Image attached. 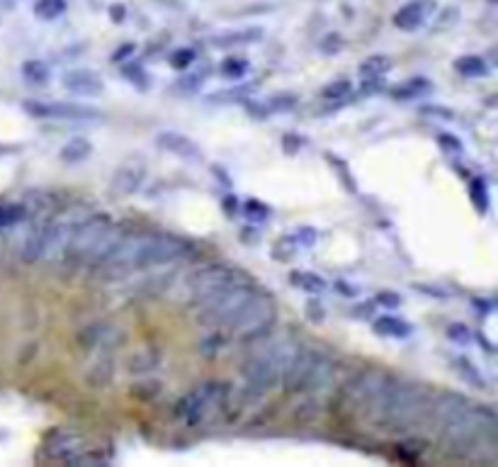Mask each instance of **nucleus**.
<instances>
[{"mask_svg": "<svg viewBox=\"0 0 498 467\" xmlns=\"http://www.w3.org/2000/svg\"><path fill=\"white\" fill-rule=\"evenodd\" d=\"M246 71H248V61H246V58L231 56V58H226V61L221 63V73H224L226 78H231V81H239V78H243Z\"/></svg>", "mask_w": 498, "mask_h": 467, "instance_id": "obj_28", "label": "nucleus"}, {"mask_svg": "<svg viewBox=\"0 0 498 467\" xmlns=\"http://www.w3.org/2000/svg\"><path fill=\"white\" fill-rule=\"evenodd\" d=\"M192 61H195V52H192V49H177L170 56V66L177 68V71H185Z\"/></svg>", "mask_w": 498, "mask_h": 467, "instance_id": "obj_31", "label": "nucleus"}, {"mask_svg": "<svg viewBox=\"0 0 498 467\" xmlns=\"http://www.w3.org/2000/svg\"><path fill=\"white\" fill-rule=\"evenodd\" d=\"M275 322H278V307H275L273 294L255 287L253 294L231 319L226 331H231L241 341H258L275 326Z\"/></svg>", "mask_w": 498, "mask_h": 467, "instance_id": "obj_7", "label": "nucleus"}, {"mask_svg": "<svg viewBox=\"0 0 498 467\" xmlns=\"http://www.w3.org/2000/svg\"><path fill=\"white\" fill-rule=\"evenodd\" d=\"M294 248H297V241H294V239H282L278 246H275V258H278V260H289L294 255Z\"/></svg>", "mask_w": 498, "mask_h": 467, "instance_id": "obj_32", "label": "nucleus"}, {"mask_svg": "<svg viewBox=\"0 0 498 467\" xmlns=\"http://www.w3.org/2000/svg\"><path fill=\"white\" fill-rule=\"evenodd\" d=\"M253 290L255 287L246 278L234 280L231 285H226L219 292L211 294L209 299L197 304V324L202 329H207V331H226L231 319L243 307L246 299L253 294Z\"/></svg>", "mask_w": 498, "mask_h": 467, "instance_id": "obj_6", "label": "nucleus"}, {"mask_svg": "<svg viewBox=\"0 0 498 467\" xmlns=\"http://www.w3.org/2000/svg\"><path fill=\"white\" fill-rule=\"evenodd\" d=\"M156 144L159 149L168 151V154L177 156L182 161H200L202 159V149L197 146V141H192L187 134H180V132H159L156 134Z\"/></svg>", "mask_w": 498, "mask_h": 467, "instance_id": "obj_12", "label": "nucleus"}, {"mask_svg": "<svg viewBox=\"0 0 498 467\" xmlns=\"http://www.w3.org/2000/svg\"><path fill=\"white\" fill-rule=\"evenodd\" d=\"M268 212H270V209L265 207V205L255 203V200H250V203H246V214H248V219H255V222H263V219H268Z\"/></svg>", "mask_w": 498, "mask_h": 467, "instance_id": "obj_34", "label": "nucleus"}, {"mask_svg": "<svg viewBox=\"0 0 498 467\" xmlns=\"http://www.w3.org/2000/svg\"><path fill=\"white\" fill-rule=\"evenodd\" d=\"M294 241H297V244H304V246H312L314 241H316V232H314V229H299L297 236H294Z\"/></svg>", "mask_w": 498, "mask_h": 467, "instance_id": "obj_38", "label": "nucleus"}, {"mask_svg": "<svg viewBox=\"0 0 498 467\" xmlns=\"http://www.w3.org/2000/svg\"><path fill=\"white\" fill-rule=\"evenodd\" d=\"M239 278H243V275L234 273L229 265L221 263L204 265V268L195 270L187 278L185 290H182V302L190 304V307H197V304H202L204 299H209L214 292H219L221 287H226V285H231Z\"/></svg>", "mask_w": 498, "mask_h": 467, "instance_id": "obj_10", "label": "nucleus"}, {"mask_svg": "<svg viewBox=\"0 0 498 467\" xmlns=\"http://www.w3.org/2000/svg\"><path fill=\"white\" fill-rule=\"evenodd\" d=\"M447 336H450L452 341H462V343L469 341V333H467L465 324H452V326L447 329Z\"/></svg>", "mask_w": 498, "mask_h": 467, "instance_id": "obj_35", "label": "nucleus"}, {"mask_svg": "<svg viewBox=\"0 0 498 467\" xmlns=\"http://www.w3.org/2000/svg\"><path fill=\"white\" fill-rule=\"evenodd\" d=\"M428 90H431V83L423 81V78H411V81H406L394 90V97L396 100H413V97H421Z\"/></svg>", "mask_w": 498, "mask_h": 467, "instance_id": "obj_23", "label": "nucleus"}, {"mask_svg": "<svg viewBox=\"0 0 498 467\" xmlns=\"http://www.w3.org/2000/svg\"><path fill=\"white\" fill-rule=\"evenodd\" d=\"M131 54H134V44H124V47L117 49L115 56H112V58H115V61H124V58L131 56Z\"/></svg>", "mask_w": 498, "mask_h": 467, "instance_id": "obj_43", "label": "nucleus"}, {"mask_svg": "<svg viewBox=\"0 0 498 467\" xmlns=\"http://www.w3.org/2000/svg\"><path fill=\"white\" fill-rule=\"evenodd\" d=\"M289 280H292V285L297 290H302V292H307V294H314V297L326 292V280L319 278V275L312 273V270H294Z\"/></svg>", "mask_w": 498, "mask_h": 467, "instance_id": "obj_20", "label": "nucleus"}, {"mask_svg": "<svg viewBox=\"0 0 498 467\" xmlns=\"http://www.w3.org/2000/svg\"><path fill=\"white\" fill-rule=\"evenodd\" d=\"M200 83H202V73H192V76H185V81H182L180 86L187 88V90H195Z\"/></svg>", "mask_w": 498, "mask_h": 467, "instance_id": "obj_42", "label": "nucleus"}, {"mask_svg": "<svg viewBox=\"0 0 498 467\" xmlns=\"http://www.w3.org/2000/svg\"><path fill=\"white\" fill-rule=\"evenodd\" d=\"M63 88L76 95H88V97H95L105 90V83L102 78L97 76L95 71H88V68H76V71H68L63 76Z\"/></svg>", "mask_w": 498, "mask_h": 467, "instance_id": "obj_15", "label": "nucleus"}, {"mask_svg": "<svg viewBox=\"0 0 498 467\" xmlns=\"http://www.w3.org/2000/svg\"><path fill=\"white\" fill-rule=\"evenodd\" d=\"M112 217L105 212H95V214H88L76 229H73L71 239H68L66 248L61 253V260L71 268H83L90 263V255L95 251L97 241L102 239V234L110 229Z\"/></svg>", "mask_w": 498, "mask_h": 467, "instance_id": "obj_9", "label": "nucleus"}, {"mask_svg": "<svg viewBox=\"0 0 498 467\" xmlns=\"http://www.w3.org/2000/svg\"><path fill=\"white\" fill-rule=\"evenodd\" d=\"M263 37L260 29H241V32H231L224 37H216L211 42V47H234V44H248V42H258Z\"/></svg>", "mask_w": 498, "mask_h": 467, "instance_id": "obj_21", "label": "nucleus"}, {"mask_svg": "<svg viewBox=\"0 0 498 467\" xmlns=\"http://www.w3.org/2000/svg\"><path fill=\"white\" fill-rule=\"evenodd\" d=\"M83 448V438L73 431H58V434L51 436L49 441L47 455L54 460H63V463H78Z\"/></svg>", "mask_w": 498, "mask_h": 467, "instance_id": "obj_14", "label": "nucleus"}, {"mask_svg": "<svg viewBox=\"0 0 498 467\" xmlns=\"http://www.w3.org/2000/svg\"><path fill=\"white\" fill-rule=\"evenodd\" d=\"M423 112L426 115H435V117H440V120H452V110H447V107H423Z\"/></svg>", "mask_w": 498, "mask_h": 467, "instance_id": "obj_41", "label": "nucleus"}, {"mask_svg": "<svg viewBox=\"0 0 498 467\" xmlns=\"http://www.w3.org/2000/svg\"><path fill=\"white\" fill-rule=\"evenodd\" d=\"M146 178V166L141 161H127L122 164L120 168L115 171L112 175V190H115L120 198H127V195H134L136 190L141 188Z\"/></svg>", "mask_w": 498, "mask_h": 467, "instance_id": "obj_13", "label": "nucleus"}, {"mask_svg": "<svg viewBox=\"0 0 498 467\" xmlns=\"http://www.w3.org/2000/svg\"><path fill=\"white\" fill-rule=\"evenodd\" d=\"M455 68L467 78H481L489 73V66H486L481 56H462L460 61L455 63Z\"/></svg>", "mask_w": 498, "mask_h": 467, "instance_id": "obj_22", "label": "nucleus"}, {"mask_svg": "<svg viewBox=\"0 0 498 467\" xmlns=\"http://www.w3.org/2000/svg\"><path fill=\"white\" fill-rule=\"evenodd\" d=\"M469 193H472V203L479 212H486L489 209V190H486V183L481 178L472 180L469 185Z\"/></svg>", "mask_w": 498, "mask_h": 467, "instance_id": "obj_29", "label": "nucleus"}, {"mask_svg": "<svg viewBox=\"0 0 498 467\" xmlns=\"http://www.w3.org/2000/svg\"><path fill=\"white\" fill-rule=\"evenodd\" d=\"M394 377L387 375L382 370H362L343 387L340 392V409H345L348 416L355 419H364L372 424V419L377 416L379 406H382L387 390L392 385Z\"/></svg>", "mask_w": 498, "mask_h": 467, "instance_id": "obj_5", "label": "nucleus"}, {"mask_svg": "<svg viewBox=\"0 0 498 467\" xmlns=\"http://www.w3.org/2000/svg\"><path fill=\"white\" fill-rule=\"evenodd\" d=\"M335 287H338V290H340V294H345V297H355V294H358L353 287H350V285H345V283H338V285H335Z\"/></svg>", "mask_w": 498, "mask_h": 467, "instance_id": "obj_45", "label": "nucleus"}, {"mask_svg": "<svg viewBox=\"0 0 498 467\" xmlns=\"http://www.w3.org/2000/svg\"><path fill=\"white\" fill-rule=\"evenodd\" d=\"M437 141H440L445 149L455 151V154H460V151H462V144L457 139H452V134H440V139H437Z\"/></svg>", "mask_w": 498, "mask_h": 467, "instance_id": "obj_40", "label": "nucleus"}, {"mask_svg": "<svg viewBox=\"0 0 498 467\" xmlns=\"http://www.w3.org/2000/svg\"><path fill=\"white\" fill-rule=\"evenodd\" d=\"M34 13L39 19H56L66 13V0H39L34 5Z\"/></svg>", "mask_w": 498, "mask_h": 467, "instance_id": "obj_25", "label": "nucleus"}, {"mask_svg": "<svg viewBox=\"0 0 498 467\" xmlns=\"http://www.w3.org/2000/svg\"><path fill=\"white\" fill-rule=\"evenodd\" d=\"M282 97L284 100H280V95L273 97V110H289V107L297 105V97L294 95H282Z\"/></svg>", "mask_w": 498, "mask_h": 467, "instance_id": "obj_37", "label": "nucleus"}, {"mask_svg": "<svg viewBox=\"0 0 498 467\" xmlns=\"http://www.w3.org/2000/svg\"><path fill=\"white\" fill-rule=\"evenodd\" d=\"M124 76L129 78L131 83H136L139 88H146V73L139 63H129V66H124Z\"/></svg>", "mask_w": 498, "mask_h": 467, "instance_id": "obj_33", "label": "nucleus"}, {"mask_svg": "<svg viewBox=\"0 0 498 467\" xmlns=\"http://www.w3.org/2000/svg\"><path fill=\"white\" fill-rule=\"evenodd\" d=\"M440 448L447 458L469 460V463H496V414L489 406L467 404L450 424L437 434Z\"/></svg>", "mask_w": 498, "mask_h": 467, "instance_id": "obj_2", "label": "nucleus"}, {"mask_svg": "<svg viewBox=\"0 0 498 467\" xmlns=\"http://www.w3.org/2000/svg\"><path fill=\"white\" fill-rule=\"evenodd\" d=\"M24 217V209L17 205H0V227H10V224L19 222Z\"/></svg>", "mask_w": 498, "mask_h": 467, "instance_id": "obj_30", "label": "nucleus"}, {"mask_svg": "<svg viewBox=\"0 0 498 467\" xmlns=\"http://www.w3.org/2000/svg\"><path fill=\"white\" fill-rule=\"evenodd\" d=\"M282 146H284V151H289V154H297V149L302 146V139H299L297 134H284Z\"/></svg>", "mask_w": 498, "mask_h": 467, "instance_id": "obj_39", "label": "nucleus"}, {"mask_svg": "<svg viewBox=\"0 0 498 467\" xmlns=\"http://www.w3.org/2000/svg\"><path fill=\"white\" fill-rule=\"evenodd\" d=\"M377 302H379V304H387V307H396L399 297H394V294H389V292H382V294L377 297Z\"/></svg>", "mask_w": 498, "mask_h": 467, "instance_id": "obj_44", "label": "nucleus"}, {"mask_svg": "<svg viewBox=\"0 0 498 467\" xmlns=\"http://www.w3.org/2000/svg\"><path fill=\"white\" fill-rule=\"evenodd\" d=\"M226 395H229L226 385H221V382H204V385L195 387L190 395H185L177 402L175 416L185 426H200L204 421H211L224 409Z\"/></svg>", "mask_w": 498, "mask_h": 467, "instance_id": "obj_8", "label": "nucleus"}, {"mask_svg": "<svg viewBox=\"0 0 498 467\" xmlns=\"http://www.w3.org/2000/svg\"><path fill=\"white\" fill-rule=\"evenodd\" d=\"M431 399L433 395H428L423 387L392 380L387 397L372 419V426L387 434H413L418 429H426Z\"/></svg>", "mask_w": 498, "mask_h": 467, "instance_id": "obj_3", "label": "nucleus"}, {"mask_svg": "<svg viewBox=\"0 0 498 467\" xmlns=\"http://www.w3.org/2000/svg\"><path fill=\"white\" fill-rule=\"evenodd\" d=\"M350 90H353V83L348 81V78H338V81H333V83H328L326 88H323V100H343V97H348L350 95Z\"/></svg>", "mask_w": 498, "mask_h": 467, "instance_id": "obj_27", "label": "nucleus"}, {"mask_svg": "<svg viewBox=\"0 0 498 467\" xmlns=\"http://www.w3.org/2000/svg\"><path fill=\"white\" fill-rule=\"evenodd\" d=\"M374 331H377L379 336L406 338V336H411L413 326L408 322H403V319L392 317V314H384V317H379L377 322H374Z\"/></svg>", "mask_w": 498, "mask_h": 467, "instance_id": "obj_17", "label": "nucleus"}, {"mask_svg": "<svg viewBox=\"0 0 498 467\" xmlns=\"http://www.w3.org/2000/svg\"><path fill=\"white\" fill-rule=\"evenodd\" d=\"M93 154V144L86 139V136H73L61 151H58V159L63 164H83L88 156Z\"/></svg>", "mask_w": 498, "mask_h": 467, "instance_id": "obj_18", "label": "nucleus"}, {"mask_svg": "<svg viewBox=\"0 0 498 467\" xmlns=\"http://www.w3.org/2000/svg\"><path fill=\"white\" fill-rule=\"evenodd\" d=\"M426 22V8H423L421 0H413V3L403 5L396 15H394V24L403 32H413L418 29L421 24Z\"/></svg>", "mask_w": 498, "mask_h": 467, "instance_id": "obj_16", "label": "nucleus"}, {"mask_svg": "<svg viewBox=\"0 0 498 467\" xmlns=\"http://www.w3.org/2000/svg\"><path fill=\"white\" fill-rule=\"evenodd\" d=\"M190 253V244L172 234H127L122 244L97 265L102 280H122L139 270H151L159 265L180 260Z\"/></svg>", "mask_w": 498, "mask_h": 467, "instance_id": "obj_1", "label": "nucleus"}, {"mask_svg": "<svg viewBox=\"0 0 498 467\" xmlns=\"http://www.w3.org/2000/svg\"><path fill=\"white\" fill-rule=\"evenodd\" d=\"M455 367H457V375H462L465 377L469 385H474V387H479V390H486V380L481 377V372L476 370L474 365H472L467 358H457L455 361Z\"/></svg>", "mask_w": 498, "mask_h": 467, "instance_id": "obj_26", "label": "nucleus"}, {"mask_svg": "<svg viewBox=\"0 0 498 467\" xmlns=\"http://www.w3.org/2000/svg\"><path fill=\"white\" fill-rule=\"evenodd\" d=\"M24 112L37 120H95L102 112L78 102H24Z\"/></svg>", "mask_w": 498, "mask_h": 467, "instance_id": "obj_11", "label": "nucleus"}, {"mask_svg": "<svg viewBox=\"0 0 498 467\" xmlns=\"http://www.w3.org/2000/svg\"><path fill=\"white\" fill-rule=\"evenodd\" d=\"M299 351V343L294 338H280V341L268 343L265 348H260L258 353L248 358V363L243 365V397L248 402H255L260 397H265L280 380H282L284 370L292 363L294 353Z\"/></svg>", "mask_w": 498, "mask_h": 467, "instance_id": "obj_4", "label": "nucleus"}, {"mask_svg": "<svg viewBox=\"0 0 498 467\" xmlns=\"http://www.w3.org/2000/svg\"><path fill=\"white\" fill-rule=\"evenodd\" d=\"M309 319L316 322V324H321L323 319H326V309H323L319 302H309Z\"/></svg>", "mask_w": 498, "mask_h": 467, "instance_id": "obj_36", "label": "nucleus"}, {"mask_svg": "<svg viewBox=\"0 0 498 467\" xmlns=\"http://www.w3.org/2000/svg\"><path fill=\"white\" fill-rule=\"evenodd\" d=\"M22 76L27 78L29 83H37V86H42V83L49 81L51 71H49V66L44 61H39V58H32V61H27L22 66Z\"/></svg>", "mask_w": 498, "mask_h": 467, "instance_id": "obj_24", "label": "nucleus"}, {"mask_svg": "<svg viewBox=\"0 0 498 467\" xmlns=\"http://www.w3.org/2000/svg\"><path fill=\"white\" fill-rule=\"evenodd\" d=\"M392 68V61H389L387 56H382V54H374V56L364 58L362 63H360V78H362L364 83H377L379 78L384 76V73Z\"/></svg>", "mask_w": 498, "mask_h": 467, "instance_id": "obj_19", "label": "nucleus"}]
</instances>
